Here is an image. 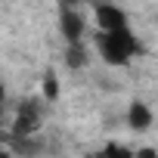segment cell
<instances>
[{
  "label": "cell",
  "instance_id": "obj_1",
  "mask_svg": "<svg viewBox=\"0 0 158 158\" xmlns=\"http://www.w3.org/2000/svg\"><path fill=\"white\" fill-rule=\"evenodd\" d=\"M96 50L109 65H127L136 53H143L139 40L130 34V28H118V31H99L96 34Z\"/></svg>",
  "mask_w": 158,
  "mask_h": 158
},
{
  "label": "cell",
  "instance_id": "obj_2",
  "mask_svg": "<svg viewBox=\"0 0 158 158\" xmlns=\"http://www.w3.org/2000/svg\"><path fill=\"white\" fill-rule=\"evenodd\" d=\"M40 130V106L34 99H25L16 109V121H13V136H34Z\"/></svg>",
  "mask_w": 158,
  "mask_h": 158
},
{
  "label": "cell",
  "instance_id": "obj_3",
  "mask_svg": "<svg viewBox=\"0 0 158 158\" xmlns=\"http://www.w3.org/2000/svg\"><path fill=\"white\" fill-rule=\"evenodd\" d=\"M59 31H62L65 44H71V40H84L87 22H84V16L77 13L74 6H59Z\"/></svg>",
  "mask_w": 158,
  "mask_h": 158
},
{
  "label": "cell",
  "instance_id": "obj_4",
  "mask_svg": "<svg viewBox=\"0 0 158 158\" xmlns=\"http://www.w3.org/2000/svg\"><path fill=\"white\" fill-rule=\"evenodd\" d=\"M93 13H96V25L99 31H118V28H127V13L109 0L102 3H93Z\"/></svg>",
  "mask_w": 158,
  "mask_h": 158
},
{
  "label": "cell",
  "instance_id": "obj_5",
  "mask_svg": "<svg viewBox=\"0 0 158 158\" xmlns=\"http://www.w3.org/2000/svg\"><path fill=\"white\" fill-rule=\"evenodd\" d=\"M127 124H130L133 130H149V127H152V109H149L146 102H133V106L127 109Z\"/></svg>",
  "mask_w": 158,
  "mask_h": 158
},
{
  "label": "cell",
  "instance_id": "obj_6",
  "mask_svg": "<svg viewBox=\"0 0 158 158\" xmlns=\"http://www.w3.org/2000/svg\"><path fill=\"white\" fill-rule=\"evenodd\" d=\"M65 65L68 68H84L87 65V47H84V40H71L65 47Z\"/></svg>",
  "mask_w": 158,
  "mask_h": 158
},
{
  "label": "cell",
  "instance_id": "obj_7",
  "mask_svg": "<svg viewBox=\"0 0 158 158\" xmlns=\"http://www.w3.org/2000/svg\"><path fill=\"white\" fill-rule=\"evenodd\" d=\"M44 99L47 102H56L59 99V77H56V71H47L44 74Z\"/></svg>",
  "mask_w": 158,
  "mask_h": 158
},
{
  "label": "cell",
  "instance_id": "obj_8",
  "mask_svg": "<svg viewBox=\"0 0 158 158\" xmlns=\"http://www.w3.org/2000/svg\"><path fill=\"white\" fill-rule=\"evenodd\" d=\"M81 0H59V6H77Z\"/></svg>",
  "mask_w": 158,
  "mask_h": 158
},
{
  "label": "cell",
  "instance_id": "obj_9",
  "mask_svg": "<svg viewBox=\"0 0 158 158\" xmlns=\"http://www.w3.org/2000/svg\"><path fill=\"white\" fill-rule=\"evenodd\" d=\"M0 102H3V87H0Z\"/></svg>",
  "mask_w": 158,
  "mask_h": 158
},
{
  "label": "cell",
  "instance_id": "obj_10",
  "mask_svg": "<svg viewBox=\"0 0 158 158\" xmlns=\"http://www.w3.org/2000/svg\"><path fill=\"white\" fill-rule=\"evenodd\" d=\"M90 3H102V0H90Z\"/></svg>",
  "mask_w": 158,
  "mask_h": 158
},
{
  "label": "cell",
  "instance_id": "obj_11",
  "mask_svg": "<svg viewBox=\"0 0 158 158\" xmlns=\"http://www.w3.org/2000/svg\"><path fill=\"white\" fill-rule=\"evenodd\" d=\"M0 118H3V109H0Z\"/></svg>",
  "mask_w": 158,
  "mask_h": 158
}]
</instances>
